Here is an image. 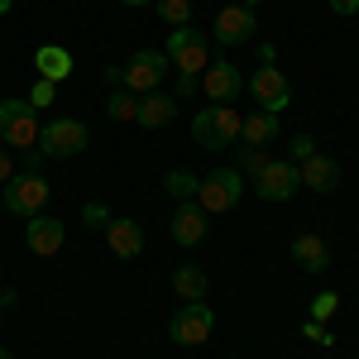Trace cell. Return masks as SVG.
I'll return each instance as SVG.
<instances>
[{
    "label": "cell",
    "mask_w": 359,
    "mask_h": 359,
    "mask_svg": "<svg viewBox=\"0 0 359 359\" xmlns=\"http://www.w3.org/2000/svg\"><path fill=\"white\" fill-rule=\"evenodd\" d=\"M240 125H245V115L235 111V106H206V111H196L192 135L201 149H230L240 139Z\"/></svg>",
    "instance_id": "cell-1"
},
{
    "label": "cell",
    "mask_w": 359,
    "mask_h": 359,
    "mask_svg": "<svg viewBox=\"0 0 359 359\" xmlns=\"http://www.w3.org/2000/svg\"><path fill=\"white\" fill-rule=\"evenodd\" d=\"M163 57H168V67H182V72L201 77V72H206V62H211V43H206V34L192 29V25H187V29H168Z\"/></svg>",
    "instance_id": "cell-2"
},
{
    "label": "cell",
    "mask_w": 359,
    "mask_h": 359,
    "mask_svg": "<svg viewBox=\"0 0 359 359\" xmlns=\"http://www.w3.org/2000/svg\"><path fill=\"white\" fill-rule=\"evenodd\" d=\"M240 196H245V177H240L235 168H216V172L201 177L196 206H201L206 216H221V211H235V206H240Z\"/></svg>",
    "instance_id": "cell-3"
},
{
    "label": "cell",
    "mask_w": 359,
    "mask_h": 359,
    "mask_svg": "<svg viewBox=\"0 0 359 359\" xmlns=\"http://www.w3.org/2000/svg\"><path fill=\"white\" fill-rule=\"evenodd\" d=\"M86 125L82 120H67V115H57V120H48L43 130H39V154L43 158H72V154H82L86 149Z\"/></svg>",
    "instance_id": "cell-4"
},
{
    "label": "cell",
    "mask_w": 359,
    "mask_h": 359,
    "mask_svg": "<svg viewBox=\"0 0 359 359\" xmlns=\"http://www.w3.org/2000/svg\"><path fill=\"white\" fill-rule=\"evenodd\" d=\"M0 144H10V149L39 144V111L29 101H0Z\"/></svg>",
    "instance_id": "cell-5"
},
{
    "label": "cell",
    "mask_w": 359,
    "mask_h": 359,
    "mask_svg": "<svg viewBox=\"0 0 359 359\" xmlns=\"http://www.w3.org/2000/svg\"><path fill=\"white\" fill-rule=\"evenodd\" d=\"M0 192H5V211H15V216H25V221L48 206V182H43V172H15Z\"/></svg>",
    "instance_id": "cell-6"
},
{
    "label": "cell",
    "mask_w": 359,
    "mask_h": 359,
    "mask_svg": "<svg viewBox=\"0 0 359 359\" xmlns=\"http://www.w3.org/2000/svg\"><path fill=\"white\" fill-rule=\"evenodd\" d=\"M163 72H168L163 48H139V53L120 67V86H125V91H139V96H149V91H158Z\"/></svg>",
    "instance_id": "cell-7"
},
{
    "label": "cell",
    "mask_w": 359,
    "mask_h": 359,
    "mask_svg": "<svg viewBox=\"0 0 359 359\" xmlns=\"http://www.w3.org/2000/svg\"><path fill=\"white\" fill-rule=\"evenodd\" d=\"M297 187H302V172L292 158H269L254 172V192L264 201H287V196H297Z\"/></svg>",
    "instance_id": "cell-8"
},
{
    "label": "cell",
    "mask_w": 359,
    "mask_h": 359,
    "mask_svg": "<svg viewBox=\"0 0 359 359\" xmlns=\"http://www.w3.org/2000/svg\"><path fill=\"white\" fill-rule=\"evenodd\" d=\"M211 331H216V311L206 302H182L177 316H172V326H168V335H172L177 345H206Z\"/></svg>",
    "instance_id": "cell-9"
},
{
    "label": "cell",
    "mask_w": 359,
    "mask_h": 359,
    "mask_svg": "<svg viewBox=\"0 0 359 359\" xmlns=\"http://www.w3.org/2000/svg\"><path fill=\"white\" fill-rule=\"evenodd\" d=\"M249 91H254V101L269 115H283L292 106V82L283 77V67H273V62H264V67L249 77Z\"/></svg>",
    "instance_id": "cell-10"
},
{
    "label": "cell",
    "mask_w": 359,
    "mask_h": 359,
    "mask_svg": "<svg viewBox=\"0 0 359 359\" xmlns=\"http://www.w3.org/2000/svg\"><path fill=\"white\" fill-rule=\"evenodd\" d=\"M201 91H206L216 106H235V96L245 91V77H240V67H235V62L211 57V62H206V72H201Z\"/></svg>",
    "instance_id": "cell-11"
},
{
    "label": "cell",
    "mask_w": 359,
    "mask_h": 359,
    "mask_svg": "<svg viewBox=\"0 0 359 359\" xmlns=\"http://www.w3.org/2000/svg\"><path fill=\"white\" fill-rule=\"evenodd\" d=\"M62 240H67V225L57 221V216H48V211H39V216L25 221V245L34 249L39 259H53L57 249H62Z\"/></svg>",
    "instance_id": "cell-12"
},
{
    "label": "cell",
    "mask_w": 359,
    "mask_h": 359,
    "mask_svg": "<svg viewBox=\"0 0 359 359\" xmlns=\"http://www.w3.org/2000/svg\"><path fill=\"white\" fill-rule=\"evenodd\" d=\"M254 29H259V20H254V10H245V5H225L221 15H216V39H221L225 48L249 43V39H254Z\"/></svg>",
    "instance_id": "cell-13"
},
{
    "label": "cell",
    "mask_w": 359,
    "mask_h": 359,
    "mask_svg": "<svg viewBox=\"0 0 359 359\" xmlns=\"http://www.w3.org/2000/svg\"><path fill=\"white\" fill-rule=\"evenodd\" d=\"M168 230H172V240H177L182 249L201 245V240H206V211H201L196 201H177V211H172Z\"/></svg>",
    "instance_id": "cell-14"
},
{
    "label": "cell",
    "mask_w": 359,
    "mask_h": 359,
    "mask_svg": "<svg viewBox=\"0 0 359 359\" xmlns=\"http://www.w3.org/2000/svg\"><path fill=\"white\" fill-rule=\"evenodd\" d=\"M106 245H111L115 259H139V254H144V225L125 221V216H111V225H106Z\"/></svg>",
    "instance_id": "cell-15"
},
{
    "label": "cell",
    "mask_w": 359,
    "mask_h": 359,
    "mask_svg": "<svg viewBox=\"0 0 359 359\" xmlns=\"http://www.w3.org/2000/svg\"><path fill=\"white\" fill-rule=\"evenodd\" d=\"M297 172H302V187H311V192H321V196L340 187V163L326 158V154H311L306 163H297Z\"/></svg>",
    "instance_id": "cell-16"
},
{
    "label": "cell",
    "mask_w": 359,
    "mask_h": 359,
    "mask_svg": "<svg viewBox=\"0 0 359 359\" xmlns=\"http://www.w3.org/2000/svg\"><path fill=\"white\" fill-rule=\"evenodd\" d=\"M172 115H177V96H168V91H149V96H139L135 125H144V130H163V125H172Z\"/></svg>",
    "instance_id": "cell-17"
},
{
    "label": "cell",
    "mask_w": 359,
    "mask_h": 359,
    "mask_svg": "<svg viewBox=\"0 0 359 359\" xmlns=\"http://www.w3.org/2000/svg\"><path fill=\"white\" fill-rule=\"evenodd\" d=\"M292 259L302 264L306 273H326V269H331V249H326V240H321V235H311V230L292 240Z\"/></svg>",
    "instance_id": "cell-18"
},
{
    "label": "cell",
    "mask_w": 359,
    "mask_h": 359,
    "mask_svg": "<svg viewBox=\"0 0 359 359\" xmlns=\"http://www.w3.org/2000/svg\"><path fill=\"white\" fill-rule=\"evenodd\" d=\"M273 139H278V115H269V111L245 115V125H240V144L264 149V144H273Z\"/></svg>",
    "instance_id": "cell-19"
},
{
    "label": "cell",
    "mask_w": 359,
    "mask_h": 359,
    "mask_svg": "<svg viewBox=\"0 0 359 359\" xmlns=\"http://www.w3.org/2000/svg\"><path fill=\"white\" fill-rule=\"evenodd\" d=\"M34 67H39V77H43V82H62V77L72 72V53H67V48H57V43H43V48L34 53Z\"/></svg>",
    "instance_id": "cell-20"
},
{
    "label": "cell",
    "mask_w": 359,
    "mask_h": 359,
    "mask_svg": "<svg viewBox=\"0 0 359 359\" xmlns=\"http://www.w3.org/2000/svg\"><path fill=\"white\" fill-rule=\"evenodd\" d=\"M172 287H177V297H187V302H201V297H206V273L187 264V269H177V273H172Z\"/></svg>",
    "instance_id": "cell-21"
},
{
    "label": "cell",
    "mask_w": 359,
    "mask_h": 359,
    "mask_svg": "<svg viewBox=\"0 0 359 359\" xmlns=\"http://www.w3.org/2000/svg\"><path fill=\"white\" fill-rule=\"evenodd\" d=\"M163 187H168V196H177V201H196V187H201V177H192L187 168H172L163 177Z\"/></svg>",
    "instance_id": "cell-22"
},
{
    "label": "cell",
    "mask_w": 359,
    "mask_h": 359,
    "mask_svg": "<svg viewBox=\"0 0 359 359\" xmlns=\"http://www.w3.org/2000/svg\"><path fill=\"white\" fill-rule=\"evenodd\" d=\"M106 115H111V120H135V115H139V96H135V91H125V86H115L111 101H106Z\"/></svg>",
    "instance_id": "cell-23"
},
{
    "label": "cell",
    "mask_w": 359,
    "mask_h": 359,
    "mask_svg": "<svg viewBox=\"0 0 359 359\" xmlns=\"http://www.w3.org/2000/svg\"><path fill=\"white\" fill-rule=\"evenodd\" d=\"M154 5H158L163 25H172V29H187V25H192V0H154Z\"/></svg>",
    "instance_id": "cell-24"
},
{
    "label": "cell",
    "mask_w": 359,
    "mask_h": 359,
    "mask_svg": "<svg viewBox=\"0 0 359 359\" xmlns=\"http://www.w3.org/2000/svg\"><path fill=\"white\" fill-rule=\"evenodd\" d=\"M82 225L86 230H106V225H111V211H106L101 201H86L82 206Z\"/></svg>",
    "instance_id": "cell-25"
},
{
    "label": "cell",
    "mask_w": 359,
    "mask_h": 359,
    "mask_svg": "<svg viewBox=\"0 0 359 359\" xmlns=\"http://www.w3.org/2000/svg\"><path fill=\"white\" fill-rule=\"evenodd\" d=\"M53 96H57V82H43V77H39L34 91H29V106H39V111H43V106H53Z\"/></svg>",
    "instance_id": "cell-26"
},
{
    "label": "cell",
    "mask_w": 359,
    "mask_h": 359,
    "mask_svg": "<svg viewBox=\"0 0 359 359\" xmlns=\"http://www.w3.org/2000/svg\"><path fill=\"white\" fill-rule=\"evenodd\" d=\"M264 163H269V158H264V149H249V144H240V168H235V172H259Z\"/></svg>",
    "instance_id": "cell-27"
},
{
    "label": "cell",
    "mask_w": 359,
    "mask_h": 359,
    "mask_svg": "<svg viewBox=\"0 0 359 359\" xmlns=\"http://www.w3.org/2000/svg\"><path fill=\"white\" fill-rule=\"evenodd\" d=\"M311 154H316V139H311V135H297V139H292V163H306Z\"/></svg>",
    "instance_id": "cell-28"
},
{
    "label": "cell",
    "mask_w": 359,
    "mask_h": 359,
    "mask_svg": "<svg viewBox=\"0 0 359 359\" xmlns=\"http://www.w3.org/2000/svg\"><path fill=\"white\" fill-rule=\"evenodd\" d=\"M335 306H340V302H335V292H321V297L311 302V321H326V316H331Z\"/></svg>",
    "instance_id": "cell-29"
},
{
    "label": "cell",
    "mask_w": 359,
    "mask_h": 359,
    "mask_svg": "<svg viewBox=\"0 0 359 359\" xmlns=\"http://www.w3.org/2000/svg\"><path fill=\"white\" fill-rule=\"evenodd\" d=\"M192 91H201V77L182 72V77H177V101H182V96H192Z\"/></svg>",
    "instance_id": "cell-30"
},
{
    "label": "cell",
    "mask_w": 359,
    "mask_h": 359,
    "mask_svg": "<svg viewBox=\"0 0 359 359\" xmlns=\"http://www.w3.org/2000/svg\"><path fill=\"white\" fill-rule=\"evenodd\" d=\"M39 158H43L39 149H20V163H25V172H39Z\"/></svg>",
    "instance_id": "cell-31"
},
{
    "label": "cell",
    "mask_w": 359,
    "mask_h": 359,
    "mask_svg": "<svg viewBox=\"0 0 359 359\" xmlns=\"http://www.w3.org/2000/svg\"><path fill=\"white\" fill-rule=\"evenodd\" d=\"M10 177H15V158H10V154H5V149H0V187H5V182H10Z\"/></svg>",
    "instance_id": "cell-32"
},
{
    "label": "cell",
    "mask_w": 359,
    "mask_h": 359,
    "mask_svg": "<svg viewBox=\"0 0 359 359\" xmlns=\"http://www.w3.org/2000/svg\"><path fill=\"white\" fill-rule=\"evenodd\" d=\"M331 10H335V15H355L359 0H331Z\"/></svg>",
    "instance_id": "cell-33"
},
{
    "label": "cell",
    "mask_w": 359,
    "mask_h": 359,
    "mask_svg": "<svg viewBox=\"0 0 359 359\" xmlns=\"http://www.w3.org/2000/svg\"><path fill=\"white\" fill-rule=\"evenodd\" d=\"M10 302H15V292H0V311H5Z\"/></svg>",
    "instance_id": "cell-34"
},
{
    "label": "cell",
    "mask_w": 359,
    "mask_h": 359,
    "mask_svg": "<svg viewBox=\"0 0 359 359\" xmlns=\"http://www.w3.org/2000/svg\"><path fill=\"white\" fill-rule=\"evenodd\" d=\"M120 5H130V10H139V5H154V0H120Z\"/></svg>",
    "instance_id": "cell-35"
},
{
    "label": "cell",
    "mask_w": 359,
    "mask_h": 359,
    "mask_svg": "<svg viewBox=\"0 0 359 359\" xmlns=\"http://www.w3.org/2000/svg\"><path fill=\"white\" fill-rule=\"evenodd\" d=\"M240 5H245V10H254V5H264V0H240Z\"/></svg>",
    "instance_id": "cell-36"
},
{
    "label": "cell",
    "mask_w": 359,
    "mask_h": 359,
    "mask_svg": "<svg viewBox=\"0 0 359 359\" xmlns=\"http://www.w3.org/2000/svg\"><path fill=\"white\" fill-rule=\"evenodd\" d=\"M0 15H10V0H0Z\"/></svg>",
    "instance_id": "cell-37"
},
{
    "label": "cell",
    "mask_w": 359,
    "mask_h": 359,
    "mask_svg": "<svg viewBox=\"0 0 359 359\" xmlns=\"http://www.w3.org/2000/svg\"><path fill=\"white\" fill-rule=\"evenodd\" d=\"M0 211H5V192H0Z\"/></svg>",
    "instance_id": "cell-38"
},
{
    "label": "cell",
    "mask_w": 359,
    "mask_h": 359,
    "mask_svg": "<svg viewBox=\"0 0 359 359\" xmlns=\"http://www.w3.org/2000/svg\"><path fill=\"white\" fill-rule=\"evenodd\" d=\"M0 359H10V350H0Z\"/></svg>",
    "instance_id": "cell-39"
}]
</instances>
